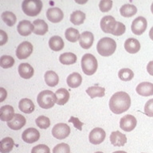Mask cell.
<instances>
[{"mask_svg": "<svg viewBox=\"0 0 153 153\" xmlns=\"http://www.w3.org/2000/svg\"><path fill=\"white\" fill-rule=\"evenodd\" d=\"M131 106V98L125 92H117L109 100V108L115 114H121L129 109Z\"/></svg>", "mask_w": 153, "mask_h": 153, "instance_id": "6da1fadb", "label": "cell"}, {"mask_svg": "<svg viewBox=\"0 0 153 153\" xmlns=\"http://www.w3.org/2000/svg\"><path fill=\"white\" fill-rule=\"evenodd\" d=\"M117 50V43L112 38L105 37L98 42L97 50L98 53L103 57H108L115 53Z\"/></svg>", "mask_w": 153, "mask_h": 153, "instance_id": "7a4b0ae2", "label": "cell"}, {"mask_svg": "<svg viewBox=\"0 0 153 153\" xmlns=\"http://www.w3.org/2000/svg\"><path fill=\"white\" fill-rule=\"evenodd\" d=\"M37 102L42 108L49 109L53 107L55 103H57V97L52 91L44 90L38 94Z\"/></svg>", "mask_w": 153, "mask_h": 153, "instance_id": "3957f363", "label": "cell"}, {"mask_svg": "<svg viewBox=\"0 0 153 153\" xmlns=\"http://www.w3.org/2000/svg\"><path fill=\"white\" fill-rule=\"evenodd\" d=\"M97 60L93 54L85 53L81 58V69L84 74L91 76L96 73L97 69Z\"/></svg>", "mask_w": 153, "mask_h": 153, "instance_id": "277c9868", "label": "cell"}, {"mask_svg": "<svg viewBox=\"0 0 153 153\" xmlns=\"http://www.w3.org/2000/svg\"><path fill=\"white\" fill-rule=\"evenodd\" d=\"M22 9L28 16H37L42 9V2L41 0H24L22 3Z\"/></svg>", "mask_w": 153, "mask_h": 153, "instance_id": "5b68a950", "label": "cell"}, {"mask_svg": "<svg viewBox=\"0 0 153 153\" xmlns=\"http://www.w3.org/2000/svg\"><path fill=\"white\" fill-rule=\"evenodd\" d=\"M70 128L68 124L59 123L55 124L52 129V135L57 140H64L70 134Z\"/></svg>", "mask_w": 153, "mask_h": 153, "instance_id": "8992f818", "label": "cell"}, {"mask_svg": "<svg viewBox=\"0 0 153 153\" xmlns=\"http://www.w3.org/2000/svg\"><path fill=\"white\" fill-rule=\"evenodd\" d=\"M117 22L115 19L111 15L103 17L102 19L100 20V28L103 32L107 33L114 34L115 30L117 28Z\"/></svg>", "mask_w": 153, "mask_h": 153, "instance_id": "52a82bcc", "label": "cell"}, {"mask_svg": "<svg viewBox=\"0 0 153 153\" xmlns=\"http://www.w3.org/2000/svg\"><path fill=\"white\" fill-rule=\"evenodd\" d=\"M148 27V22L145 18L142 16L137 17L131 23V31L136 35H141L143 32H145Z\"/></svg>", "mask_w": 153, "mask_h": 153, "instance_id": "ba28073f", "label": "cell"}, {"mask_svg": "<svg viewBox=\"0 0 153 153\" xmlns=\"http://www.w3.org/2000/svg\"><path fill=\"white\" fill-rule=\"evenodd\" d=\"M33 45L29 42H23L17 47L16 56L20 60L26 59L33 52Z\"/></svg>", "mask_w": 153, "mask_h": 153, "instance_id": "9c48e42d", "label": "cell"}, {"mask_svg": "<svg viewBox=\"0 0 153 153\" xmlns=\"http://www.w3.org/2000/svg\"><path fill=\"white\" fill-rule=\"evenodd\" d=\"M137 120L132 115H125L120 120V127L124 131H131L136 126Z\"/></svg>", "mask_w": 153, "mask_h": 153, "instance_id": "30bf717a", "label": "cell"}, {"mask_svg": "<svg viewBox=\"0 0 153 153\" xmlns=\"http://www.w3.org/2000/svg\"><path fill=\"white\" fill-rule=\"evenodd\" d=\"M105 136H106V133L104 129L101 128H95L90 131L89 136H88V140L91 143L97 145L105 140Z\"/></svg>", "mask_w": 153, "mask_h": 153, "instance_id": "8fae6325", "label": "cell"}, {"mask_svg": "<svg viewBox=\"0 0 153 153\" xmlns=\"http://www.w3.org/2000/svg\"><path fill=\"white\" fill-rule=\"evenodd\" d=\"M40 133L34 128H29L22 134V139L27 143H33L39 140Z\"/></svg>", "mask_w": 153, "mask_h": 153, "instance_id": "7c38bea8", "label": "cell"}, {"mask_svg": "<svg viewBox=\"0 0 153 153\" xmlns=\"http://www.w3.org/2000/svg\"><path fill=\"white\" fill-rule=\"evenodd\" d=\"M47 19L53 23H57L64 19V13L58 7H52L46 11Z\"/></svg>", "mask_w": 153, "mask_h": 153, "instance_id": "4fadbf2b", "label": "cell"}, {"mask_svg": "<svg viewBox=\"0 0 153 153\" xmlns=\"http://www.w3.org/2000/svg\"><path fill=\"white\" fill-rule=\"evenodd\" d=\"M26 118L21 114H14V117L10 121L7 122V125L10 129L13 130H20L26 124Z\"/></svg>", "mask_w": 153, "mask_h": 153, "instance_id": "5bb4252c", "label": "cell"}, {"mask_svg": "<svg viewBox=\"0 0 153 153\" xmlns=\"http://www.w3.org/2000/svg\"><path fill=\"white\" fill-rule=\"evenodd\" d=\"M94 36L89 31H85L81 33L79 38V44L85 50H88L93 45Z\"/></svg>", "mask_w": 153, "mask_h": 153, "instance_id": "9a60e30c", "label": "cell"}, {"mask_svg": "<svg viewBox=\"0 0 153 153\" xmlns=\"http://www.w3.org/2000/svg\"><path fill=\"white\" fill-rule=\"evenodd\" d=\"M110 141L115 147H123L127 143V137L120 131H115L110 135Z\"/></svg>", "mask_w": 153, "mask_h": 153, "instance_id": "2e32d148", "label": "cell"}, {"mask_svg": "<svg viewBox=\"0 0 153 153\" xmlns=\"http://www.w3.org/2000/svg\"><path fill=\"white\" fill-rule=\"evenodd\" d=\"M17 30L22 36H29L33 31V25L28 20H22L19 22L17 26Z\"/></svg>", "mask_w": 153, "mask_h": 153, "instance_id": "e0dca14e", "label": "cell"}, {"mask_svg": "<svg viewBox=\"0 0 153 153\" xmlns=\"http://www.w3.org/2000/svg\"><path fill=\"white\" fill-rule=\"evenodd\" d=\"M136 93L143 97L153 95V84L150 82H142L136 86Z\"/></svg>", "mask_w": 153, "mask_h": 153, "instance_id": "ac0fdd59", "label": "cell"}, {"mask_svg": "<svg viewBox=\"0 0 153 153\" xmlns=\"http://www.w3.org/2000/svg\"><path fill=\"white\" fill-rule=\"evenodd\" d=\"M19 76L23 79H30L33 76V68L28 63H21L18 68Z\"/></svg>", "mask_w": 153, "mask_h": 153, "instance_id": "d6986e66", "label": "cell"}, {"mask_svg": "<svg viewBox=\"0 0 153 153\" xmlns=\"http://www.w3.org/2000/svg\"><path fill=\"white\" fill-rule=\"evenodd\" d=\"M124 49L129 53H136L140 50V42L136 38H128L124 42Z\"/></svg>", "mask_w": 153, "mask_h": 153, "instance_id": "ffe728a7", "label": "cell"}, {"mask_svg": "<svg viewBox=\"0 0 153 153\" xmlns=\"http://www.w3.org/2000/svg\"><path fill=\"white\" fill-rule=\"evenodd\" d=\"M33 31L37 35H44L48 32V25L42 19H37L33 22Z\"/></svg>", "mask_w": 153, "mask_h": 153, "instance_id": "44dd1931", "label": "cell"}, {"mask_svg": "<svg viewBox=\"0 0 153 153\" xmlns=\"http://www.w3.org/2000/svg\"><path fill=\"white\" fill-rule=\"evenodd\" d=\"M14 117V108L11 105H4L0 108V119L2 121H10Z\"/></svg>", "mask_w": 153, "mask_h": 153, "instance_id": "7402d4cb", "label": "cell"}, {"mask_svg": "<svg viewBox=\"0 0 153 153\" xmlns=\"http://www.w3.org/2000/svg\"><path fill=\"white\" fill-rule=\"evenodd\" d=\"M19 109L21 110L22 112H24V113L30 114V113H31V112H33L34 111L35 106H34V104H33V101L30 99L23 98V99H22L19 101Z\"/></svg>", "mask_w": 153, "mask_h": 153, "instance_id": "603a6c76", "label": "cell"}, {"mask_svg": "<svg viewBox=\"0 0 153 153\" xmlns=\"http://www.w3.org/2000/svg\"><path fill=\"white\" fill-rule=\"evenodd\" d=\"M64 45V41L60 36H53L49 40V46L53 51H61Z\"/></svg>", "mask_w": 153, "mask_h": 153, "instance_id": "cb8c5ba5", "label": "cell"}, {"mask_svg": "<svg viewBox=\"0 0 153 153\" xmlns=\"http://www.w3.org/2000/svg\"><path fill=\"white\" fill-rule=\"evenodd\" d=\"M67 85L72 88H77L82 83V76L78 73H73L67 77Z\"/></svg>", "mask_w": 153, "mask_h": 153, "instance_id": "d4e9b609", "label": "cell"}, {"mask_svg": "<svg viewBox=\"0 0 153 153\" xmlns=\"http://www.w3.org/2000/svg\"><path fill=\"white\" fill-rule=\"evenodd\" d=\"M56 97H57V104L59 105H65L69 99V91L65 88H61L57 89L55 93Z\"/></svg>", "mask_w": 153, "mask_h": 153, "instance_id": "484cf974", "label": "cell"}, {"mask_svg": "<svg viewBox=\"0 0 153 153\" xmlns=\"http://www.w3.org/2000/svg\"><path fill=\"white\" fill-rule=\"evenodd\" d=\"M44 77H45V81L46 85L50 87H54L59 82V77L57 76V74L52 70H48L45 72Z\"/></svg>", "mask_w": 153, "mask_h": 153, "instance_id": "4316f807", "label": "cell"}, {"mask_svg": "<svg viewBox=\"0 0 153 153\" xmlns=\"http://www.w3.org/2000/svg\"><path fill=\"white\" fill-rule=\"evenodd\" d=\"M86 93L92 99L95 97H103L105 94V88L100 86H92L86 89Z\"/></svg>", "mask_w": 153, "mask_h": 153, "instance_id": "83f0119b", "label": "cell"}, {"mask_svg": "<svg viewBox=\"0 0 153 153\" xmlns=\"http://www.w3.org/2000/svg\"><path fill=\"white\" fill-rule=\"evenodd\" d=\"M120 13L124 18H130L137 13V8L134 5L124 4L120 7Z\"/></svg>", "mask_w": 153, "mask_h": 153, "instance_id": "f1b7e54d", "label": "cell"}, {"mask_svg": "<svg viewBox=\"0 0 153 153\" xmlns=\"http://www.w3.org/2000/svg\"><path fill=\"white\" fill-rule=\"evenodd\" d=\"M85 19V14L81 10H76L70 14V22L76 26H80L83 24Z\"/></svg>", "mask_w": 153, "mask_h": 153, "instance_id": "f546056e", "label": "cell"}, {"mask_svg": "<svg viewBox=\"0 0 153 153\" xmlns=\"http://www.w3.org/2000/svg\"><path fill=\"white\" fill-rule=\"evenodd\" d=\"M14 146L13 139L10 137H6L1 140V146H0V152L1 153H9L11 152Z\"/></svg>", "mask_w": 153, "mask_h": 153, "instance_id": "4dcf8cb0", "label": "cell"}, {"mask_svg": "<svg viewBox=\"0 0 153 153\" xmlns=\"http://www.w3.org/2000/svg\"><path fill=\"white\" fill-rule=\"evenodd\" d=\"M76 56L74 53H64L60 55L59 61L63 65H73L76 62Z\"/></svg>", "mask_w": 153, "mask_h": 153, "instance_id": "1f68e13d", "label": "cell"}, {"mask_svg": "<svg viewBox=\"0 0 153 153\" xmlns=\"http://www.w3.org/2000/svg\"><path fill=\"white\" fill-rule=\"evenodd\" d=\"M65 36L67 40L70 42H76V41L79 40L80 38V33L79 31L75 28L70 27L68 28L65 32Z\"/></svg>", "mask_w": 153, "mask_h": 153, "instance_id": "d6a6232c", "label": "cell"}, {"mask_svg": "<svg viewBox=\"0 0 153 153\" xmlns=\"http://www.w3.org/2000/svg\"><path fill=\"white\" fill-rule=\"evenodd\" d=\"M1 18L8 26H13L16 23L17 18L14 13L10 11H5L2 13Z\"/></svg>", "mask_w": 153, "mask_h": 153, "instance_id": "836d02e7", "label": "cell"}, {"mask_svg": "<svg viewBox=\"0 0 153 153\" xmlns=\"http://www.w3.org/2000/svg\"><path fill=\"white\" fill-rule=\"evenodd\" d=\"M119 78L123 81H129L134 77L133 71L128 68L121 69L118 73Z\"/></svg>", "mask_w": 153, "mask_h": 153, "instance_id": "e575fe53", "label": "cell"}, {"mask_svg": "<svg viewBox=\"0 0 153 153\" xmlns=\"http://www.w3.org/2000/svg\"><path fill=\"white\" fill-rule=\"evenodd\" d=\"M14 65V59L11 56L9 55H3L0 58V66L3 69H9L11 68Z\"/></svg>", "mask_w": 153, "mask_h": 153, "instance_id": "d590c367", "label": "cell"}, {"mask_svg": "<svg viewBox=\"0 0 153 153\" xmlns=\"http://www.w3.org/2000/svg\"><path fill=\"white\" fill-rule=\"evenodd\" d=\"M36 124L38 128L42 129H46L50 126V120L49 117L45 116H40L38 117L35 120Z\"/></svg>", "mask_w": 153, "mask_h": 153, "instance_id": "8d00e7d4", "label": "cell"}, {"mask_svg": "<svg viewBox=\"0 0 153 153\" xmlns=\"http://www.w3.org/2000/svg\"><path fill=\"white\" fill-rule=\"evenodd\" d=\"M53 153H70V148L67 143H61L53 148Z\"/></svg>", "mask_w": 153, "mask_h": 153, "instance_id": "74e56055", "label": "cell"}, {"mask_svg": "<svg viewBox=\"0 0 153 153\" xmlns=\"http://www.w3.org/2000/svg\"><path fill=\"white\" fill-rule=\"evenodd\" d=\"M112 0H101L99 3V8L101 12H108L112 9Z\"/></svg>", "mask_w": 153, "mask_h": 153, "instance_id": "f35d334b", "label": "cell"}, {"mask_svg": "<svg viewBox=\"0 0 153 153\" xmlns=\"http://www.w3.org/2000/svg\"><path fill=\"white\" fill-rule=\"evenodd\" d=\"M31 153H50V150L49 147L45 144H38L32 148Z\"/></svg>", "mask_w": 153, "mask_h": 153, "instance_id": "ab89813d", "label": "cell"}, {"mask_svg": "<svg viewBox=\"0 0 153 153\" xmlns=\"http://www.w3.org/2000/svg\"><path fill=\"white\" fill-rule=\"evenodd\" d=\"M144 113L149 117H153V99L148 100L144 105Z\"/></svg>", "mask_w": 153, "mask_h": 153, "instance_id": "60d3db41", "label": "cell"}, {"mask_svg": "<svg viewBox=\"0 0 153 153\" xmlns=\"http://www.w3.org/2000/svg\"><path fill=\"white\" fill-rule=\"evenodd\" d=\"M125 30H126V27H125V26H124V24L121 23L120 22H117V28L115 30L114 34H113V35L120 36L122 35V34H124Z\"/></svg>", "mask_w": 153, "mask_h": 153, "instance_id": "b9f144b4", "label": "cell"}, {"mask_svg": "<svg viewBox=\"0 0 153 153\" xmlns=\"http://www.w3.org/2000/svg\"><path fill=\"white\" fill-rule=\"evenodd\" d=\"M69 122L73 123V124H74V127H75L76 129L80 130V131L82 129L81 128V127H82V125H83V123L80 121L78 118H76V117H70V119L69 120Z\"/></svg>", "mask_w": 153, "mask_h": 153, "instance_id": "7bdbcfd3", "label": "cell"}, {"mask_svg": "<svg viewBox=\"0 0 153 153\" xmlns=\"http://www.w3.org/2000/svg\"><path fill=\"white\" fill-rule=\"evenodd\" d=\"M0 36H1V38H0V45H3L5 43L7 42V40H8V37H7V34L5 33L4 30H0Z\"/></svg>", "mask_w": 153, "mask_h": 153, "instance_id": "ee69618b", "label": "cell"}, {"mask_svg": "<svg viewBox=\"0 0 153 153\" xmlns=\"http://www.w3.org/2000/svg\"><path fill=\"white\" fill-rule=\"evenodd\" d=\"M7 93L3 88H0V102H2L7 97Z\"/></svg>", "mask_w": 153, "mask_h": 153, "instance_id": "f6af8a7d", "label": "cell"}, {"mask_svg": "<svg viewBox=\"0 0 153 153\" xmlns=\"http://www.w3.org/2000/svg\"><path fill=\"white\" fill-rule=\"evenodd\" d=\"M147 71L151 76H153V61H151L148 65H147Z\"/></svg>", "mask_w": 153, "mask_h": 153, "instance_id": "bcb514c9", "label": "cell"}, {"mask_svg": "<svg viewBox=\"0 0 153 153\" xmlns=\"http://www.w3.org/2000/svg\"><path fill=\"white\" fill-rule=\"evenodd\" d=\"M149 37L153 41V26L151 28L150 31H149Z\"/></svg>", "mask_w": 153, "mask_h": 153, "instance_id": "7dc6e473", "label": "cell"}, {"mask_svg": "<svg viewBox=\"0 0 153 153\" xmlns=\"http://www.w3.org/2000/svg\"><path fill=\"white\" fill-rule=\"evenodd\" d=\"M112 153H127L126 152H124V151H117V152H114Z\"/></svg>", "mask_w": 153, "mask_h": 153, "instance_id": "c3c4849f", "label": "cell"}, {"mask_svg": "<svg viewBox=\"0 0 153 153\" xmlns=\"http://www.w3.org/2000/svg\"><path fill=\"white\" fill-rule=\"evenodd\" d=\"M151 10H152V13L153 14V2L152 4V6H151Z\"/></svg>", "mask_w": 153, "mask_h": 153, "instance_id": "681fc988", "label": "cell"}, {"mask_svg": "<svg viewBox=\"0 0 153 153\" xmlns=\"http://www.w3.org/2000/svg\"><path fill=\"white\" fill-rule=\"evenodd\" d=\"M95 153H104V152H97Z\"/></svg>", "mask_w": 153, "mask_h": 153, "instance_id": "f907efd6", "label": "cell"}, {"mask_svg": "<svg viewBox=\"0 0 153 153\" xmlns=\"http://www.w3.org/2000/svg\"></svg>", "mask_w": 153, "mask_h": 153, "instance_id": "816d5d0a", "label": "cell"}]
</instances>
